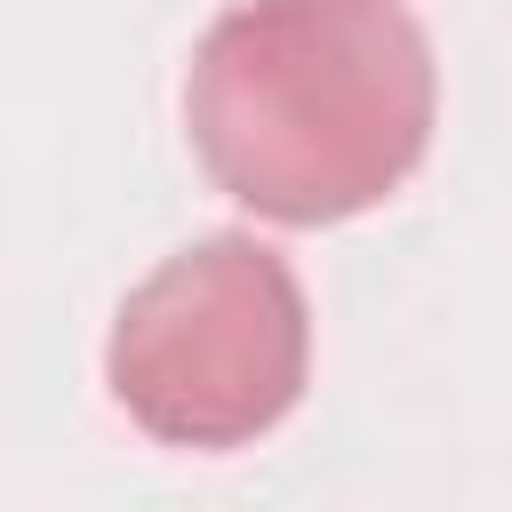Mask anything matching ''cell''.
I'll return each instance as SVG.
<instances>
[{
	"mask_svg": "<svg viewBox=\"0 0 512 512\" xmlns=\"http://www.w3.org/2000/svg\"><path fill=\"white\" fill-rule=\"evenodd\" d=\"M440 64L400 0H232L184 64V136L224 200L320 232L432 152Z\"/></svg>",
	"mask_w": 512,
	"mask_h": 512,
	"instance_id": "obj_1",
	"label": "cell"
},
{
	"mask_svg": "<svg viewBox=\"0 0 512 512\" xmlns=\"http://www.w3.org/2000/svg\"><path fill=\"white\" fill-rule=\"evenodd\" d=\"M304 376L312 304L288 256L248 232H208L160 256L104 336V384L160 448H248L304 400Z\"/></svg>",
	"mask_w": 512,
	"mask_h": 512,
	"instance_id": "obj_2",
	"label": "cell"
}]
</instances>
